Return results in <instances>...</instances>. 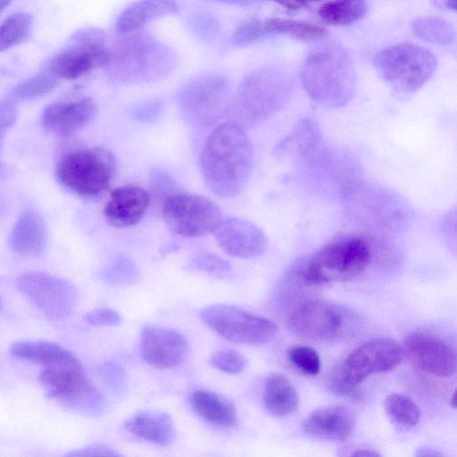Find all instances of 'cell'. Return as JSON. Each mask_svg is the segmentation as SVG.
<instances>
[{
	"instance_id": "4",
	"label": "cell",
	"mask_w": 457,
	"mask_h": 457,
	"mask_svg": "<svg viewBox=\"0 0 457 457\" xmlns=\"http://www.w3.org/2000/svg\"><path fill=\"white\" fill-rule=\"evenodd\" d=\"M39 381L49 397L71 411L86 415L104 411L103 395L70 351L61 359L41 365Z\"/></svg>"
},
{
	"instance_id": "17",
	"label": "cell",
	"mask_w": 457,
	"mask_h": 457,
	"mask_svg": "<svg viewBox=\"0 0 457 457\" xmlns=\"http://www.w3.org/2000/svg\"><path fill=\"white\" fill-rule=\"evenodd\" d=\"M403 355L420 370L436 377L452 376L456 368L455 353L442 339L423 332L406 336L402 345Z\"/></svg>"
},
{
	"instance_id": "48",
	"label": "cell",
	"mask_w": 457,
	"mask_h": 457,
	"mask_svg": "<svg viewBox=\"0 0 457 457\" xmlns=\"http://www.w3.org/2000/svg\"><path fill=\"white\" fill-rule=\"evenodd\" d=\"M418 456H442L443 454L430 449H420L419 450Z\"/></svg>"
},
{
	"instance_id": "45",
	"label": "cell",
	"mask_w": 457,
	"mask_h": 457,
	"mask_svg": "<svg viewBox=\"0 0 457 457\" xmlns=\"http://www.w3.org/2000/svg\"><path fill=\"white\" fill-rule=\"evenodd\" d=\"M69 456H118L120 453L110 446L103 445H91L76 450Z\"/></svg>"
},
{
	"instance_id": "28",
	"label": "cell",
	"mask_w": 457,
	"mask_h": 457,
	"mask_svg": "<svg viewBox=\"0 0 457 457\" xmlns=\"http://www.w3.org/2000/svg\"><path fill=\"white\" fill-rule=\"evenodd\" d=\"M366 11V0H330L320 6L319 15L327 24L346 26L362 18Z\"/></svg>"
},
{
	"instance_id": "5",
	"label": "cell",
	"mask_w": 457,
	"mask_h": 457,
	"mask_svg": "<svg viewBox=\"0 0 457 457\" xmlns=\"http://www.w3.org/2000/svg\"><path fill=\"white\" fill-rule=\"evenodd\" d=\"M341 193L350 215L362 226L393 233L411 219L408 204L391 190L354 179Z\"/></svg>"
},
{
	"instance_id": "10",
	"label": "cell",
	"mask_w": 457,
	"mask_h": 457,
	"mask_svg": "<svg viewBox=\"0 0 457 457\" xmlns=\"http://www.w3.org/2000/svg\"><path fill=\"white\" fill-rule=\"evenodd\" d=\"M403 348L390 338H376L353 350L333 377L331 386L340 395L354 397L359 386L372 374L387 372L400 364Z\"/></svg>"
},
{
	"instance_id": "14",
	"label": "cell",
	"mask_w": 457,
	"mask_h": 457,
	"mask_svg": "<svg viewBox=\"0 0 457 457\" xmlns=\"http://www.w3.org/2000/svg\"><path fill=\"white\" fill-rule=\"evenodd\" d=\"M110 49L104 32L98 29L79 31L67 46L51 62V70L59 79H75L107 64Z\"/></svg>"
},
{
	"instance_id": "13",
	"label": "cell",
	"mask_w": 457,
	"mask_h": 457,
	"mask_svg": "<svg viewBox=\"0 0 457 457\" xmlns=\"http://www.w3.org/2000/svg\"><path fill=\"white\" fill-rule=\"evenodd\" d=\"M230 100L228 81L218 76L193 80L179 95V105L183 116L198 127L214 125L226 117Z\"/></svg>"
},
{
	"instance_id": "8",
	"label": "cell",
	"mask_w": 457,
	"mask_h": 457,
	"mask_svg": "<svg viewBox=\"0 0 457 457\" xmlns=\"http://www.w3.org/2000/svg\"><path fill=\"white\" fill-rule=\"evenodd\" d=\"M126 36L111 51L106 65L115 79L123 82H140L161 78L170 69L168 50L150 37Z\"/></svg>"
},
{
	"instance_id": "39",
	"label": "cell",
	"mask_w": 457,
	"mask_h": 457,
	"mask_svg": "<svg viewBox=\"0 0 457 457\" xmlns=\"http://www.w3.org/2000/svg\"><path fill=\"white\" fill-rule=\"evenodd\" d=\"M187 267L189 270L202 272L222 273L230 269V264L214 253H202L194 256Z\"/></svg>"
},
{
	"instance_id": "22",
	"label": "cell",
	"mask_w": 457,
	"mask_h": 457,
	"mask_svg": "<svg viewBox=\"0 0 457 457\" xmlns=\"http://www.w3.org/2000/svg\"><path fill=\"white\" fill-rule=\"evenodd\" d=\"M355 425L353 411L340 404L328 405L312 411L304 420L306 434L320 439L345 441L352 436Z\"/></svg>"
},
{
	"instance_id": "2",
	"label": "cell",
	"mask_w": 457,
	"mask_h": 457,
	"mask_svg": "<svg viewBox=\"0 0 457 457\" xmlns=\"http://www.w3.org/2000/svg\"><path fill=\"white\" fill-rule=\"evenodd\" d=\"M300 78L310 97L328 108L345 105L355 91L353 64L346 50L337 44L313 49L302 65Z\"/></svg>"
},
{
	"instance_id": "25",
	"label": "cell",
	"mask_w": 457,
	"mask_h": 457,
	"mask_svg": "<svg viewBox=\"0 0 457 457\" xmlns=\"http://www.w3.org/2000/svg\"><path fill=\"white\" fill-rule=\"evenodd\" d=\"M193 410L204 420L221 428H230L237 422L234 404L223 395L212 391L199 389L189 398Z\"/></svg>"
},
{
	"instance_id": "42",
	"label": "cell",
	"mask_w": 457,
	"mask_h": 457,
	"mask_svg": "<svg viewBox=\"0 0 457 457\" xmlns=\"http://www.w3.org/2000/svg\"><path fill=\"white\" fill-rule=\"evenodd\" d=\"M100 374L106 385L114 392L124 389L126 376L123 369L117 363L107 362L102 365Z\"/></svg>"
},
{
	"instance_id": "29",
	"label": "cell",
	"mask_w": 457,
	"mask_h": 457,
	"mask_svg": "<svg viewBox=\"0 0 457 457\" xmlns=\"http://www.w3.org/2000/svg\"><path fill=\"white\" fill-rule=\"evenodd\" d=\"M69 351L62 345L48 341H21L10 348L12 356L45 365L61 359Z\"/></svg>"
},
{
	"instance_id": "36",
	"label": "cell",
	"mask_w": 457,
	"mask_h": 457,
	"mask_svg": "<svg viewBox=\"0 0 457 457\" xmlns=\"http://www.w3.org/2000/svg\"><path fill=\"white\" fill-rule=\"evenodd\" d=\"M180 192L174 179L165 170L153 169L149 176L150 204L161 209L163 203L170 195Z\"/></svg>"
},
{
	"instance_id": "18",
	"label": "cell",
	"mask_w": 457,
	"mask_h": 457,
	"mask_svg": "<svg viewBox=\"0 0 457 457\" xmlns=\"http://www.w3.org/2000/svg\"><path fill=\"white\" fill-rule=\"evenodd\" d=\"M212 235L227 254L237 258L260 256L268 247V238L262 229L242 218H222Z\"/></svg>"
},
{
	"instance_id": "1",
	"label": "cell",
	"mask_w": 457,
	"mask_h": 457,
	"mask_svg": "<svg viewBox=\"0 0 457 457\" xmlns=\"http://www.w3.org/2000/svg\"><path fill=\"white\" fill-rule=\"evenodd\" d=\"M253 146L245 129L230 121L215 127L200 157L202 177L218 196L238 195L246 185L253 167Z\"/></svg>"
},
{
	"instance_id": "53",
	"label": "cell",
	"mask_w": 457,
	"mask_h": 457,
	"mask_svg": "<svg viewBox=\"0 0 457 457\" xmlns=\"http://www.w3.org/2000/svg\"><path fill=\"white\" fill-rule=\"evenodd\" d=\"M299 1L303 4V6H305L306 4H308L311 2L319 1V0H299Z\"/></svg>"
},
{
	"instance_id": "23",
	"label": "cell",
	"mask_w": 457,
	"mask_h": 457,
	"mask_svg": "<svg viewBox=\"0 0 457 457\" xmlns=\"http://www.w3.org/2000/svg\"><path fill=\"white\" fill-rule=\"evenodd\" d=\"M124 425L130 434L158 445H169L175 436L172 419L162 411H139L127 419Z\"/></svg>"
},
{
	"instance_id": "47",
	"label": "cell",
	"mask_w": 457,
	"mask_h": 457,
	"mask_svg": "<svg viewBox=\"0 0 457 457\" xmlns=\"http://www.w3.org/2000/svg\"><path fill=\"white\" fill-rule=\"evenodd\" d=\"M349 455L351 456H361V457H377L380 456L379 453L370 450V449H357L354 450L352 453Z\"/></svg>"
},
{
	"instance_id": "32",
	"label": "cell",
	"mask_w": 457,
	"mask_h": 457,
	"mask_svg": "<svg viewBox=\"0 0 457 457\" xmlns=\"http://www.w3.org/2000/svg\"><path fill=\"white\" fill-rule=\"evenodd\" d=\"M32 17L26 12L9 16L0 24V52L21 42L29 36L32 27Z\"/></svg>"
},
{
	"instance_id": "52",
	"label": "cell",
	"mask_w": 457,
	"mask_h": 457,
	"mask_svg": "<svg viewBox=\"0 0 457 457\" xmlns=\"http://www.w3.org/2000/svg\"><path fill=\"white\" fill-rule=\"evenodd\" d=\"M11 3V0H0V12L4 10Z\"/></svg>"
},
{
	"instance_id": "43",
	"label": "cell",
	"mask_w": 457,
	"mask_h": 457,
	"mask_svg": "<svg viewBox=\"0 0 457 457\" xmlns=\"http://www.w3.org/2000/svg\"><path fill=\"white\" fill-rule=\"evenodd\" d=\"M88 323L96 326H117L121 322L120 315L112 309L100 308L93 310L86 314Z\"/></svg>"
},
{
	"instance_id": "9",
	"label": "cell",
	"mask_w": 457,
	"mask_h": 457,
	"mask_svg": "<svg viewBox=\"0 0 457 457\" xmlns=\"http://www.w3.org/2000/svg\"><path fill=\"white\" fill-rule=\"evenodd\" d=\"M436 63L433 53L411 43L391 46L379 52L374 60L382 79L402 94L420 89L434 74Z\"/></svg>"
},
{
	"instance_id": "41",
	"label": "cell",
	"mask_w": 457,
	"mask_h": 457,
	"mask_svg": "<svg viewBox=\"0 0 457 457\" xmlns=\"http://www.w3.org/2000/svg\"><path fill=\"white\" fill-rule=\"evenodd\" d=\"M14 97H7L0 102V152L6 132L12 127L17 118V104Z\"/></svg>"
},
{
	"instance_id": "7",
	"label": "cell",
	"mask_w": 457,
	"mask_h": 457,
	"mask_svg": "<svg viewBox=\"0 0 457 457\" xmlns=\"http://www.w3.org/2000/svg\"><path fill=\"white\" fill-rule=\"evenodd\" d=\"M115 161L113 154L103 147L75 149L61 158L56 176L60 183L77 195L96 198L110 187Z\"/></svg>"
},
{
	"instance_id": "35",
	"label": "cell",
	"mask_w": 457,
	"mask_h": 457,
	"mask_svg": "<svg viewBox=\"0 0 457 457\" xmlns=\"http://www.w3.org/2000/svg\"><path fill=\"white\" fill-rule=\"evenodd\" d=\"M137 265L125 256H119L110 262L102 271L103 280L114 287L133 285L138 279Z\"/></svg>"
},
{
	"instance_id": "19",
	"label": "cell",
	"mask_w": 457,
	"mask_h": 457,
	"mask_svg": "<svg viewBox=\"0 0 457 457\" xmlns=\"http://www.w3.org/2000/svg\"><path fill=\"white\" fill-rule=\"evenodd\" d=\"M140 353L145 362L159 369L179 365L187 353V342L176 330L145 326L140 333Z\"/></svg>"
},
{
	"instance_id": "46",
	"label": "cell",
	"mask_w": 457,
	"mask_h": 457,
	"mask_svg": "<svg viewBox=\"0 0 457 457\" xmlns=\"http://www.w3.org/2000/svg\"><path fill=\"white\" fill-rule=\"evenodd\" d=\"M274 1L280 5L284 6L285 8L290 9V10H298L303 6L301 2L299 0H271Z\"/></svg>"
},
{
	"instance_id": "6",
	"label": "cell",
	"mask_w": 457,
	"mask_h": 457,
	"mask_svg": "<svg viewBox=\"0 0 457 457\" xmlns=\"http://www.w3.org/2000/svg\"><path fill=\"white\" fill-rule=\"evenodd\" d=\"M289 94L285 76L270 71L254 73L243 81L231 98L228 121L245 129L257 125L278 112Z\"/></svg>"
},
{
	"instance_id": "44",
	"label": "cell",
	"mask_w": 457,
	"mask_h": 457,
	"mask_svg": "<svg viewBox=\"0 0 457 457\" xmlns=\"http://www.w3.org/2000/svg\"><path fill=\"white\" fill-rule=\"evenodd\" d=\"M162 105L159 102H148L135 107L131 116L142 122H153L160 116Z\"/></svg>"
},
{
	"instance_id": "26",
	"label": "cell",
	"mask_w": 457,
	"mask_h": 457,
	"mask_svg": "<svg viewBox=\"0 0 457 457\" xmlns=\"http://www.w3.org/2000/svg\"><path fill=\"white\" fill-rule=\"evenodd\" d=\"M179 7L173 0H141L124 10L116 21L120 34L136 32L148 22L176 12Z\"/></svg>"
},
{
	"instance_id": "51",
	"label": "cell",
	"mask_w": 457,
	"mask_h": 457,
	"mask_svg": "<svg viewBox=\"0 0 457 457\" xmlns=\"http://www.w3.org/2000/svg\"><path fill=\"white\" fill-rule=\"evenodd\" d=\"M445 4L449 9L456 10V0H445Z\"/></svg>"
},
{
	"instance_id": "15",
	"label": "cell",
	"mask_w": 457,
	"mask_h": 457,
	"mask_svg": "<svg viewBox=\"0 0 457 457\" xmlns=\"http://www.w3.org/2000/svg\"><path fill=\"white\" fill-rule=\"evenodd\" d=\"M16 286L49 320L65 319L78 303V290L71 282L47 273L21 274Z\"/></svg>"
},
{
	"instance_id": "11",
	"label": "cell",
	"mask_w": 457,
	"mask_h": 457,
	"mask_svg": "<svg viewBox=\"0 0 457 457\" xmlns=\"http://www.w3.org/2000/svg\"><path fill=\"white\" fill-rule=\"evenodd\" d=\"M199 317L212 330L237 344H266L278 333L272 320L234 305H209L202 309Z\"/></svg>"
},
{
	"instance_id": "27",
	"label": "cell",
	"mask_w": 457,
	"mask_h": 457,
	"mask_svg": "<svg viewBox=\"0 0 457 457\" xmlns=\"http://www.w3.org/2000/svg\"><path fill=\"white\" fill-rule=\"evenodd\" d=\"M263 404L272 416L285 417L297 408L298 395L287 377L273 373L264 384Z\"/></svg>"
},
{
	"instance_id": "16",
	"label": "cell",
	"mask_w": 457,
	"mask_h": 457,
	"mask_svg": "<svg viewBox=\"0 0 457 457\" xmlns=\"http://www.w3.org/2000/svg\"><path fill=\"white\" fill-rule=\"evenodd\" d=\"M348 312L337 304L315 300L296 308L289 316L287 326L295 335L308 339H329L346 329Z\"/></svg>"
},
{
	"instance_id": "33",
	"label": "cell",
	"mask_w": 457,
	"mask_h": 457,
	"mask_svg": "<svg viewBox=\"0 0 457 457\" xmlns=\"http://www.w3.org/2000/svg\"><path fill=\"white\" fill-rule=\"evenodd\" d=\"M412 29L420 37L433 44H449L454 37L452 25L436 17L418 18L412 22Z\"/></svg>"
},
{
	"instance_id": "30",
	"label": "cell",
	"mask_w": 457,
	"mask_h": 457,
	"mask_svg": "<svg viewBox=\"0 0 457 457\" xmlns=\"http://www.w3.org/2000/svg\"><path fill=\"white\" fill-rule=\"evenodd\" d=\"M266 33H277L305 41H317L328 35V30L316 24L285 20L280 18L269 19L263 21Z\"/></svg>"
},
{
	"instance_id": "38",
	"label": "cell",
	"mask_w": 457,
	"mask_h": 457,
	"mask_svg": "<svg viewBox=\"0 0 457 457\" xmlns=\"http://www.w3.org/2000/svg\"><path fill=\"white\" fill-rule=\"evenodd\" d=\"M210 361L214 368L229 374L242 372L247 363L243 354L230 348L220 349L214 352Z\"/></svg>"
},
{
	"instance_id": "12",
	"label": "cell",
	"mask_w": 457,
	"mask_h": 457,
	"mask_svg": "<svg viewBox=\"0 0 457 457\" xmlns=\"http://www.w3.org/2000/svg\"><path fill=\"white\" fill-rule=\"evenodd\" d=\"M161 213L170 231L187 238L212 233L223 218L220 207L212 200L181 191L166 199Z\"/></svg>"
},
{
	"instance_id": "37",
	"label": "cell",
	"mask_w": 457,
	"mask_h": 457,
	"mask_svg": "<svg viewBox=\"0 0 457 457\" xmlns=\"http://www.w3.org/2000/svg\"><path fill=\"white\" fill-rule=\"evenodd\" d=\"M287 355L293 366L306 375H316L320 370V359L314 348L309 345H292Z\"/></svg>"
},
{
	"instance_id": "49",
	"label": "cell",
	"mask_w": 457,
	"mask_h": 457,
	"mask_svg": "<svg viewBox=\"0 0 457 457\" xmlns=\"http://www.w3.org/2000/svg\"><path fill=\"white\" fill-rule=\"evenodd\" d=\"M211 1L222 2V3H227V4H231L246 5L252 0H211Z\"/></svg>"
},
{
	"instance_id": "50",
	"label": "cell",
	"mask_w": 457,
	"mask_h": 457,
	"mask_svg": "<svg viewBox=\"0 0 457 457\" xmlns=\"http://www.w3.org/2000/svg\"><path fill=\"white\" fill-rule=\"evenodd\" d=\"M9 173H10V170L7 168V166L5 164H4L3 162H0V179L7 178Z\"/></svg>"
},
{
	"instance_id": "31",
	"label": "cell",
	"mask_w": 457,
	"mask_h": 457,
	"mask_svg": "<svg viewBox=\"0 0 457 457\" xmlns=\"http://www.w3.org/2000/svg\"><path fill=\"white\" fill-rule=\"evenodd\" d=\"M386 414L395 424L411 428L415 426L420 416L416 403L403 394H390L384 401Z\"/></svg>"
},
{
	"instance_id": "54",
	"label": "cell",
	"mask_w": 457,
	"mask_h": 457,
	"mask_svg": "<svg viewBox=\"0 0 457 457\" xmlns=\"http://www.w3.org/2000/svg\"><path fill=\"white\" fill-rule=\"evenodd\" d=\"M454 399H455V393H453V397H452V406L453 407H455V400Z\"/></svg>"
},
{
	"instance_id": "34",
	"label": "cell",
	"mask_w": 457,
	"mask_h": 457,
	"mask_svg": "<svg viewBox=\"0 0 457 457\" xmlns=\"http://www.w3.org/2000/svg\"><path fill=\"white\" fill-rule=\"evenodd\" d=\"M58 80L59 78L48 69L18 85L13 90V97L19 100L41 97L51 92Z\"/></svg>"
},
{
	"instance_id": "21",
	"label": "cell",
	"mask_w": 457,
	"mask_h": 457,
	"mask_svg": "<svg viewBox=\"0 0 457 457\" xmlns=\"http://www.w3.org/2000/svg\"><path fill=\"white\" fill-rule=\"evenodd\" d=\"M96 112V104L89 97L56 102L44 110L43 125L47 130L67 137L87 126L94 120Z\"/></svg>"
},
{
	"instance_id": "3",
	"label": "cell",
	"mask_w": 457,
	"mask_h": 457,
	"mask_svg": "<svg viewBox=\"0 0 457 457\" xmlns=\"http://www.w3.org/2000/svg\"><path fill=\"white\" fill-rule=\"evenodd\" d=\"M371 241L363 236L337 238L297 265V274L305 285L343 283L361 275L371 263Z\"/></svg>"
},
{
	"instance_id": "40",
	"label": "cell",
	"mask_w": 457,
	"mask_h": 457,
	"mask_svg": "<svg viewBox=\"0 0 457 457\" xmlns=\"http://www.w3.org/2000/svg\"><path fill=\"white\" fill-rule=\"evenodd\" d=\"M267 34L263 22L252 20L240 25L232 36V41L235 45L245 46L256 41L259 37Z\"/></svg>"
},
{
	"instance_id": "55",
	"label": "cell",
	"mask_w": 457,
	"mask_h": 457,
	"mask_svg": "<svg viewBox=\"0 0 457 457\" xmlns=\"http://www.w3.org/2000/svg\"></svg>"
},
{
	"instance_id": "24",
	"label": "cell",
	"mask_w": 457,
	"mask_h": 457,
	"mask_svg": "<svg viewBox=\"0 0 457 457\" xmlns=\"http://www.w3.org/2000/svg\"><path fill=\"white\" fill-rule=\"evenodd\" d=\"M46 241V229L41 218L32 212H23L12 231V249L21 255L35 257L44 252Z\"/></svg>"
},
{
	"instance_id": "20",
	"label": "cell",
	"mask_w": 457,
	"mask_h": 457,
	"mask_svg": "<svg viewBox=\"0 0 457 457\" xmlns=\"http://www.w3.org/2000/svg\"><path fill=\"white\" fill-rule=\"evenodd\" d=\"M150 206L148 191L144 187L128 184L114 188L104 208L106 221L117 228L137 224Z\"/></svg>"
}]
</instances>
